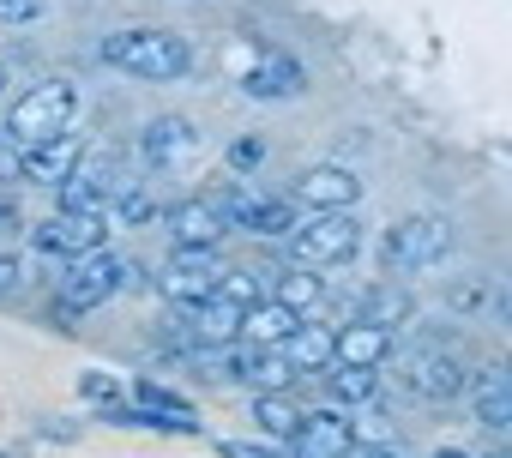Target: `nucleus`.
<instances>
[{
    "label": "nucleus",
    "mask_w": 512,
    "mask_h": 458,
    "mask_svg": "<svg viewBox=\"0 0 512 458\" xmlns=\"http://www.w3.org/2000/svg\"><path fill=\"white\" fill-rule=\"evenodd\" d=\"M43 13V0H0V25H31Z\"/></svg>",
    "instance_id": "nucleus-30"
},
{
    "label": "nucleus",
    "mask_w": 512,
    "mask_h": 458,
    "mask_svg": "<svg viewBox=\"0 0 512 458\" xmlns=\"http://www.w3.org/2000/svg\"><path fill=\"white\" fill-rule=\"evenodd\" d=\"M290 254H296V266H308V272H326V266H344V260H356V248H362V223L350 217V211H308L296 229H290Z\"/></svg>",
    "instance_id": "nucleus-3"
},
{
    "label": "nucleus",
    "mask_w": 512,
    "mask_h": 458,
    "mask_svg": "<svg viewBox=\"0 0 512 458\" xmlns=\"http://www.w3.org/2000/svg\"><path fill=\"white\" fill-rule=\"evenodd\" d=\"M187 362H193V374L211 380V386H235V380H241V344H199Z\"/></svg>",
    "instance_id": "nucleus-24"
},
{
    "label": "nucleus",
    "mask_w": 512,
    "mask_h": 458,
    "mask_svg": "<svg viewBox=\"0 0 512 458\" xmlns=\"http://www.w3.org/2000/svg\"><path fill=\"white\" fill-rule=\"evenodd\" d=\"M241 85H247V97H296L302 91V73L290 61H260Z\"/></svg>",
    "instance_id": "nucleus-25"
},
{
    "label": "nucleus",
    "mask_w": 512,
    "mask_h": 458,
    "mask_svg": "<svg viewBox=\"0 0 512 458\" xmlns=\"http://www.w3.org/2000/svg\"><path fill=\"white\" fill-rule=\"evenodd\" d=\"M284 356H290L296 374H320V368H332V332L326 326H296L284 338Z\"/></svg>",
    "instance_id": "nucleus-21"
},
{
    "label": "nucleus",
    "mask_w": 512,
    "mask_h": 458,
    "mask_svg": "<svg viewBox=\"0 0 512 458\" xmlns=\"http://www.w3.org/2000/svg\"><path fill=\"white\" fill-rule=\"evenodd\" d=\"M410 314H416L410 290H398V284H374V290L362 296V314H356V320H368V326H386V332H398V326H404Z\"/></svg>",
    "instance_id": "nucleus-20"
},
{
    "label": "nucleus",
    "mask_w": 512,
    "mask_h": 458,
    "mask_svg": "<svg viewBox=\"0 0 512 458\" xmlns=\"http://www.w3.org/2000/svg\"><path fill=\"white\" fill-rule=\"evenodd\" d=\"M241 380L253 386V392H290L302 374L290 368V356L284 350H260V344H241Z\"/></svg>",
    "instance_id": "nucleus-17"
},
{
    "label": "nucleus",
    "mask_w": 512,
    "mask_h": 458,
    "mask_svg": "<svg viewBox=\"0 0 512 458\" xmlns=\"http://www.w3.org/2000/svg\"><path fill=\"white\" fill-rule=\"evenodd\" d=\"M73 163H79V139H73V133H61V139H49V145H31V151H25V181H67V175H73Z\"/></svg>",
    "instance_id": "nucleus-19"
},
{
    "label": "nucleus",
    "mask_w": 512,
    "mask_h": 458,
    "mask_svg": "<svg viewBox=\"0 0 512 458\" xmlns=\"http://www.w3.org/2000/svg\"><path fill=\"white\" fill-rule=\"evenodd\" d=\"M169 242L175 254H211L223 242V211L211 193H193L181 205H169Z\"/></svg>",
    "instance_id": "nucleus-7"
},
{
    "label": "nucleus",
    "mask_w": 512,
    "mask_h": 458,
    "mask_svg": "<svg viewBox=\"0 0 512 458\" xmlns=\"http://www.w3.org/2000/svg\"><path fill=\"white\" fill-rule=\"evenodd\" d=\"M73 115H79V91L67 79H43V85H31V97L13 103L0 139H13L19 151H31V145H49V139L73 133Z\"/></svg>",
    "instance_id": "nucleus-1"
},
{
    "label": "nucleus",
    "mask_w": 512,
    "mask_h": 458,
    "mask_svg": "<svg viewBox=\"0 0 512 458\" xmlns=\"http://www.w3.org/2000/svg\"><path fill=\"white\" fill-rule=\"evenodd\" d=\"M488 458H512V452H488Z\"/></svg>",
    "instance_id": "nucleus-38"
},
{
    "label": "nucleus",
    "mask_w": 512,
    "mask_h": 458,
    "mask_svg": "<svg viewBox=\"0 0 512 458\" xmlns=\"http://www.w3.org/2000/svg\"><path fill=\"white\" fill-rule=\"evenodd\" d=\"M217 296L235 308H253L260 302V272H217Z\"/></svg>",
    "instance_id": "nucleus-28"
},
{
    "label": "nucleus",
    "mask_w": 512,
    "mask_h": 458,
    "mask_svg": "<svg viewBox=\"0 0 512 458\" xmlns=\"http://www.w3.org/2000/svg\"><path fill=\"white\" fill-rule=\"evenodd\" d=\"M386 356H392V332L386 326L350 320L344 332H332V368H380Z\"/></svg>",
    "instance_id": "nucleus-13"
},
{
    "label": "nucleus",
    "mask_w": 512,
    "mask_h": 458,
    "mask_svg": "<svg viewBox=\"0 0 512 458\" xmlns=\"http://www.w3.org/2000/svg\"><path fill=\"white\" fill-rule=\"evenodd\" d=\"M79 392H85V398H97V404H109V398H121V386H115L109 374H85V380H79Z\"/></svg>",
    "instance_id": "nucleus-31"
},
{
    "label": "nucleus",
    "mask_w": 512,
    "mask_h": 458,
    "mask_svg": "<svg viewBox=\"0 0 512 458\" xmlns=\"http://www.w3.org/2000/svg\"><path fill=\"white\" fill-rule=\"evenodd\" d=\"M272 302L290 308V314H314L326 302V278L308 272V266H290V272H272Z\"/></svg>",
    "instance_id": "nucleus-18"
},
{
    "label": "nucleus",
    "mask_w": 512,
    "mask_h": 458,
    "mask_svg": "<svg viewBox=\"0 0 512 458\" xmlns=\"http://www.w3.org/2000/svg\"><path fill=\"white\" fill-rule=\"evenodd\" d=\"M434 458H476V452H458V446H440Z\"/></svg>",
    "instance_id": "nucleus-36"
},
{
    "label": "nucleus",
    "mask_w": 512,
    "mask_h": 458,
    "mask_svg": "<svg viewBox=\"0 0 512 458\" xmlns=\"http://www.w3.org/2000/svg\"><path fill=\"white\" fill-rule=\"evenodd\" d=\"M19 272H25V266H19L13 254H0V296H13V284H19Z\"/></svg>",
    "instance_id": "nucleus-34"
},
{
    "label": "nucleus",
    "mask_w": 512,
    "mask_h": 458,
    "mask_svg": "<svg viewBox=\"0 0 512 458\" xmlns=\"http://www.w3.org/2000/svg\"><path fill=\"white\" fill-rule=\"evenodd\" d=\"M482 302H488V284H482V278H464V284L446 290V308H452V314H476Z\"/></svg>",
    "instance_id": "nucleus-29"
},
{
    "label": "nucleus",
    "mask_w": 512,
    "mask_h": 458,
    "mask_svg": "<svg viewBox=\"0 0 512 458\" xmlns=\"http://www.w3.org/2000/svg\"><path fill=\"white\" fill-rule=\"evenodd\" d=\"M452 254V223L434 217V211H416V217H398L386 236H380V260L386 272H428Z\"/></svg>",
    "instance_id": "nucleus-4"
},
{
    "label": "nucleus",
    "mask_w": 512,
    "mask_h": 458,
    "mask_svg": "<svg viewBox=\"0 0 512 458\" xmlns=\"http://www.w3.org/2000/svg\"><path fill=\"white\" fill-rule=\"evenodd\" d=\"M253 422H260L266 434H278V440H290L296 422H302V410L290 404V392H260V398H253Z\"/></svg>",
    "instance_id": "nucleus-26"
},
{
    "label": "nucleus",
    "mask_w": 512,
    "mask_h": 458,
    "mask_svg": "<svg viewBox=\"0 0 512 458\" xmlns=\"http://www.w3.org/2000/svg\"><path fill=\"white\" fill-rule=\"evenodd\" d=\"M31 242L43 254H55V260H79V254H97L109 242V229H103L97 211H55V217H43L31 229Z\"/></svg>",
    "instance_id": "nucleus-6"
},
{
    "label": "nucleus",
    "mask_w": 512,
    "mask_h": 458,
    "mask_svg": "<svg viewBox=\"0 0 512 458\" xmlns=\"http://www.w3.org/2000/svg\"><path fill=\"white\" fill-rule=\"evenodd\" d=\"M356 199H362V181L350 169H338V163L302 169L296 187H290V205H302V211H350Z\"/></svg>",
    "instance_id": "nucleus-10"
},
{
    "label": "nucleus",
    "mask_w": 512,
    "mask_h": 458,
    "mask_svg": "<svg viewBox=\"0 0 512 458\" xmlns=\"http://www.w3.org/2000/svg\"><path fill=\"white\" fill-rule=\"evenodd\" d=\"M223 458H284V452H272V446H247V440H229V446H223Z\"/></svg>",
    "instance_id": "nucleus-32"
},
{
    "label": "nucleus",
    "mask_w": 512,
    "mask_h": 458,
    "mask_svg": "<svg viewBox=\"0 0 512 458\" xmlns=\"http://www.w3.org/2000/svg\"><path fill=\"white\" fill-rule=\"evenodd\" d=\"M61 187V211H97L103 205V163H73V175L67 181H55Z\"/></svg>",
    "instance_id": "nucleus-23"
},
{
    "label": "nucleus",
    "mask_w": 512,
    "mask_h": 458,
    "mask_svg": "<svg viewBox=\"0 0 512 458\" xmlns=\"http://www.w3.org/2000/svg\"><path fill=\"white\" fill-rule=\"evenodd\" d=\"M235 326H241V308L223 302V296H205L193 308V338L199 344H235Z\"/></svg>",
    "instance_id": "nucleus-22"
},
{
    "label": "nucleus",
    "mask_w": 512,
    "mask_h": 458,
    "mask_svg": "<svg viewBox=\"0 0 512 458\" xmlns=\"http://www.w3.org/2000/svg\"><path fill=\"white\" fill-rule=\"evenodd\" d=\"M217 260L211 254H175L169 260V272H163V296L169 302H187V308H199L205 296H217Z\"/></svg>",
    "instance_id": "nucleus-12"
},
{
    "label": "nucleus",
    "mask_w": 512,
    "mask_h": 458,
    "mask_svg": "<svg viewBox=\"0 0 512 458\" xmlns=\"http://www.w3.org/2000/svg\"><path fill=\"white\" fill-rule=\"evenodd\" d=\"M103 61L121 73H139V79H181L193 67V49L175 31H115V37H103Z\"/></svg>",
    "instance_id": "nucleus-2"
},
{
    "label": "nucleus",
    "mask_w": 512,
    "mask_h": 458,
    "mask_svg": "<svg viewBox=\"0 0 512 458\" xmlns=\"http://www.w3.org/2000/svg\"><path fill=\"white\" fill-rule=\"evenodd\" d=\"M464 392H470V410H476L482 428H494V434L512 428V380H506V368H482Z\"/></svg>",
    "instance_id": "nucleus-16"
},
{
    "label": "nucleus",
    "mask_w": 512,
    "mask_h": 458,
    "mask_svg": "<svg viewBox=\"0 0 512 458\" xmlns=\"http://www.w3.org/2000/svg\"><path fill=\"white\" fill-rule=\"evenodd\" d=\"M380 392V374L374 368H332V398L338 404H368Z\"/></svg>",
    "instance_id": "nucleus-27"
},
{
    "label": "nucleus",
    "mask_w": 512,
    "mask_h": 458,
    "mask_svg": "<svg viewBox=\"0 0 512 458\" xmlns=\"http://www.w3.org/2000/svg\"><path fill=\"white\" fill-rule=\"evenodd\" d=\"M290 446H296V458H350L356 452V422L344 410H302Z\"/></svg>",
    "instance_id": "nucleus-9"
},
{
    "label": "nucleus",
    "mask_w": 512,
    "mask_h": 458,
    "mask_svg": "<svg viewBox=\"0 0 512 458\" xmlns=\"http://www.w3.org/2000/svg\"><path fill=\"white\" fill-rule=\"evenodd\" d=\"M217 211H223V229H247V236H266V242H284L290 229H296V205L290 199H272L260 187H247V181H229L223 199H217Z\"/></svg>",
    "instance_id": "nucleus-5"
},
{
    "label": "nucleus",
    "mask_w": 512,
    "mask_h": 458,
    "mask_svg": "<svg viewBox=\"0 0 512 458\" xmlns=\"http://www.w3.org/2000/svg\"><path fill=\"white\" fill-rule=\"evenodd\" d=\"M193 151V121H181V115H157L145 133H139V157L151 163V169H169V163H181Z\"/></svg>",
    "instance_id": "nucleus-15"
},
{
    "label": "nucleus",
    "mask_w": 512,
    "mask_h": 458,
    "mask_svg": "<svg viewBox=\"0 0 512 458\" xmlns=\"http://www.w3.org/2000/svg\"><path fill=\"white\" fill-rule=\"evenodd\" d=\"M362 458H404V452H392V446H368Z\"/></svg>",
    "instance_id": "nucleus-35"
},
{
    "label": "nucleus",
    "mask_w": 512,
    "mask_h": 458,
    "mask_svg": "<svg viewBox=\"0 0 512 458\" xmlns=\"http://www.w3.org/2000/svg\"><path fill=\"white\" fill-rule=\"evenodd\" d=\"M229 163H235V169H253V163H260V139H241V145L229 151Z\"/></svg>",
    "instance_id": "nucleus-33"
},
{
    "label": "nucleus",
    "mask_w": 512,
    "mask_h": 458,
    "mask_svg": "<svg viewBox=\"0 0 512 458\" xmlns=\"http://www.w3.org/2000/svg\"><path fill=\"white\" fill-rule=\"evenodd\" d=\"M404 380H410V392L428 398V404H446V398H458V392L470 386V374H464V362H458L452 350H416L410 368H404Z\"/></svg>",
    "instance_id": "nucleus-11"
},
{
    "label": "nucleus",
    "mask_w": 512,
    "mask_h": 458,
    "mask_svg": "<svg viewBox=\"0 0 512 458\" xmlns=\"http://www.w3.org/2000/svg\"><path fill=\"white\" fill-rule=\"evenodd\" d=\"M115 290H121V260H109L103 248H97V254H79V260H67V284H61V302H67L73 314H85V308L109 302Z\"/></svg>",
    "instance_id": "nucleus-8"
},
{
    "label": "nucleus",
    "mask_w": 512,
    "mask_h": 458,
    "mask_svg": "<svg viewBox=\"0 0 512 458\" xmlns=\"http://www.w3.org/2000/svg\"><path fill=\"white\" fill-rule=\"evenodd\" d=\"M0 91H7V67H0Z\"/></svg>",
    "instance_id": "nucleus-37"
},
{
    "label": "nucleus",
    "mask_w": 512,
    "mask_h": 458,
    "mask_svg": "<svg viewBox=\"0 0 512 458\" xmlns=\"http://www.w3.org/2000/svg\"><path fill=\"white\" fill-rule=\"evenodd\" d=\"M302 326V314H290V308H278V302H253V308H241V326H235V344H260V350H284V338Z\"/></svg>",
    "instance_id": "nucleus-14"
},
{
    "label": "nucleus",
    "mask_w": 512,
    "mask_h": 458,
    "mask_svg": "<svg viewBox=\"0 0 512 458\" xmlns=\"http://www.w3.org/2000/svg\"><path fill=\"white\" fill-rule=\"evenodd\" d=\"M0 217H7V205H0Z\"/></svg>",
    "instance_id": "nucleus-39"
}]
</instances>
